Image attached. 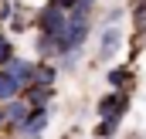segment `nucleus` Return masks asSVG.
<instances>
[{"label":"nucleus","instance_id":"nucleus-1","mask_svg":"<svg viewBox=\"0 0 146 139\" xmlns=\"http://www.w3.org/2000/svg\"><path fill=\"white\" fill-rule=\"evenodd\" d=\"M129 112V92H106L99 99V126H95V136L99 139H109L115 136L122 115Z\"/></svg>","mask_w":146,"mask_h":139},{"label":"nucleus","instance_id":"nucleus-2","mask_svg":"<svg viewBox=\"0 0 146 139\" xmlns=\"http://www.w3.org/2000/svg\"><path fill=\"white\" fill-rule=\"evenodd\" d=\"M85 37H88V14L72 10V17H68V34H65L61 51H65V54H68V51H78V48L85 44Z\"/></svg>","mask_w":146,"mask_h":139},{"label":"nucleus","instance_id":"nucleus-3","mask_svg":"<svg viewBox=\"0 0 146 139\" xmlns=\"http://www.w3.org/2000/svg\"><path fill=\"white\" fill-rule=\"evenodd\" d=\"M7 71H10V78H14L21 88H31V85H34L37 65H34V61H24V58H14V61L7 65Z\"/></svg>","mask_w":146,"mask_h":139},{"label":"nucleus","instance_id":"nucleus-4","mask_svg":"<svg viewBox=\"0 0 146 139\" xmlns=\"http://www.w3.org/2000/svg\"><path fill=\"white\" fill-rule=\"evenodd\" d=\"M31 112H34V109H31L27 102H21V99H14V102H7V122L21 129V126H24V122L31 119Z\"/></svg>","mask_w":146,"mask_h":139},{"label":"nucleus","instance_id":"nucleus-5","mask_svg":"<svg viewBox=\"0 0 146 139\" xmlns=\"http://www.w3.org/2000/svg\"><path fill=\"white\" fill-rule=\"evenodd\" d=\"M24 102L31 105V109H48V102H51V88H48V85H31Z\"/></svg>","mask_w":146,"mask_h":139},{"label":"nucleus","instance_id":"nucleus-6","mask_svg":"<svg viewBox=\"0 0 146 139\" xmlns=\"http://www.w3.org/2000/svg\"><path fill=\"white\" fill-rule=\"evenodd\" d=\"M17 95H21V85L10 78L7 68H0V102H14Z\"/></svg>","mask_w":146,"mask_h":139},{"label":"nucleus","instance_id":"nucleus-7","mask_svg":"<svg viewBox=\"0 0 146 139\" xmlns=\"http://www.w3.org/2000/svg\"><path fill=\"white\" fill-rule=\"evenodd\" d=\"M119 44H122V34H119V31H115V27H109V31H106V34H102V44H99V54H102V58H106V61H109L112 54H115V51H119Z\"/></svg>","mask_w":146,"mask_h":139},{"label":"nucleus","instance_id":"nucleus-8","mask_svg":"<svg viewBox=\"0 0 146 139\" xmlns=\"http://www.w3.org/2000/svg\"><path fill=\"white\" fill-rule=\"evenodd\" d=\"M133 31L146 34V0H133Z\"/></svg>","mask_w":146,"mask_h":139},{"label":"nucleus","instance_id":"nucleus-9","mask_svg":"<svg viewBox=\"0 0 146 139\" xmlns=\"http://www.w3.org/2000/svg\"><path fill=\"white\" fill-rule=\"evenodd\" d=\"M129 78H133V68H112L109 75H106V81H109L112 88H122Z\"/></svg>","mask_w":146,"mask_h":139},{"label":"nucleus","instance_id":"nucleus-10","mask_svg":"<svg viewBox=\"0 0 146 139\" xmlns=\"http://www.w3.org/2000/svg\"><path fill=\"white\" fill-rule=\"evenodd\" d=\"M51 81H54V68H51V65H37L34 85H48V88H51Z\"/></svg>","mask_w":146,"mask_h":139},{"label":"nucleus","instance_id":"nucleus-11","mask_svg":"<svg viewBox=\"0 0 146 139\" xmlns=\"http://www.w3.org/2000/svg\"><path fill=\"white\" fill-rule=\"evenodd\" d=\"M10 61H14V48H10V41H7V37L0 34V68H7Z\"/></svg>","mask_w":146,"mask_h":139},{"label":"nucleus","instance_id":"nucleus-12","mask_svg":"<svg viewBox=\"0 0 146 139\" xmlns=\"http://www.w3.org/2000/svg\"><path fill=\"white\" fill-rule=\"evenodd\" d=\"M92 3H95V0H75V10H82V14H88V10H92Z\"/></svg>","mask_w":146,"mask_h":139},{"label":"nucleus","instance_id":"nucleus-13","mask_svg":"<svg viewBox=\"0 0 146 139\" xmlns=\"http://www.w3.org/2000/svg\"><path fill=\"white\" fill-rule=\"evenodd\" d=\"M3 122H7V109H0V129H3Z\"/></svg>","mask_w":146,"mask_h":139}]
</instances>
